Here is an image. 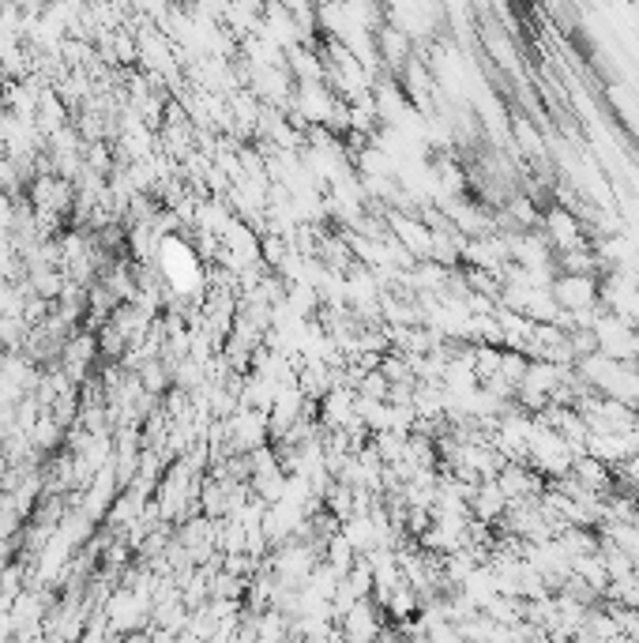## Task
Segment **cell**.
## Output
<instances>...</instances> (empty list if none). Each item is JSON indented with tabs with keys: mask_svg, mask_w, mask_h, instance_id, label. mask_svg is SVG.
Returning a JSON list of instances; mask_svg holds the SVG:
<instances>
[{
	"mask_svg": "<svg viewBox=\"0 0 639 643\" xmlns=\"http://www.w3.org/2000/svg\"><path fill=\"white\" fill-rule=\"evenodd\" d=\"M576 448H572V440L564 437L561 429H553V425H542L534 429V437L527 444V463L534 471L542 474V478H564V474L572 471V459H576Z\"/></svg>",
	"mask_w": 639,
	"mask_h": 643,
	"instance_id": "1",
	"label": "cell"
},
{
	"mask_svg": "<svg viewBox=\"0 0 639 643\" xmlns=\"http://www.w3.org/2000/svg\"><path fill=\"white\" fill-rule=\"evenodd\" d=\"M335 106H339V95L331 91L328 79H309V83H297L294 87V110H290V117H294L301 128L309 125L328 128Z\"/></svg>",
	"mask_w": 639,
	"mask_h": 643,
	"instance_id": "2",
	"label": "cell"
},
{
	"mask_svg": "<svg viewBox=\"0 0 639 643\" xmlns=\"http://www.w3.org/2000/svg\"><path fill=\"white\" fill-rule=\"evenodd\" d=\"M376 49H380V61H384V68L399 76V68H403V64L414 57V49H418V46H414V38H410L403 27L384 23V27L376 31Z\"/></svg>",
	"mask_w": 639,
	"mask_h": 643,
	"instance_id": "5",
	"label": "cell"
},
{
	"mask_svg": "<svg viewBox=\"0 0 639 643\" xmlns=\"http://www.w3.org/2000/svg\"><path fill=\"white\" fill-rule=\"evenodd\" d=\"M542 234L549 237L553 252L576 249V245H591V234H587L583 219H579L572 207H561V204H549L546 211H542Z\"/></svg>",
	"mask_w": 639,
	"mask_h": 643,
	"instance_id": "3",
	"label": "cell"
},
{
	"mask_svg": "<svg viewBox=\"0 0 639 643\" xmlns=\"http://www.w3.org/2000/svg\"><path fill=\"white\" fill-rule=\"evenodd\" d=\"M31 440H34V448H38L42 455H49L53 448H61L64 425L53 418V410H42V414H38V422L31 425Z\"/></svg>",
	"mask_w": 639,
	"mask_h": 643,
	"instance_id": "6",
	"label": "cell"
},
{
	"mask_svg": "<svg viewBox=\"0 0 639 643\" xmlns=\"http://www.w3.org/2000/svg\"><path fill=\"white\" fill-rule=\"evenodd\" d=\"M549 290H553V298L561 301V309H568V313L602 305V298H598V275H572V271H557V279H553Z\"/></svg>",
	"mask_w": 639,
	"mask_h": 643,
	"instance_id": "4",
	"label": "cell"
}]
</instances>
